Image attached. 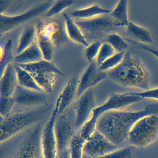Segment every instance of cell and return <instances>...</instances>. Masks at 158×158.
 I'll use <instances>...</instances> for the list:
<instances>
[{"mask_svg": "<svg viewBox=\"0 0 158 158\" xmlns=\"http://www.w3.org/2000/svg\"><path fill=\"white\" fill-rule=\"evenodd\" d=\"M150 114L158 115V102L149 103L138 110L123 109L104 113L98 119L96 129L113 144L123 147L136 122Z\"/></svg>", "mask_w": 158, "mask_h": 158, "instance_id": "6da1fadb", "label": "cell"}, {"mask_svg": "<svg viewBox=\"0 0 158 158\" xmlns=\"http://www.w3.org/2000/svg\"><path fill=\"white\" fill-rule=\"evenodd\" d=\"M107 74L111 80L122 86L144 90L150 89L148 71L140 60L129 52H126L122 63Z\"/></svg>", "mask_w": 158, "mask_h": 158, "instance_id": "7a4b0ae2", "label": "cell"}, {"mask_svg": "<svg viewBox=\"0 0 158 158\" xmlns=\"http://www.w3.org/2000/svg\"><path fill=\"white\" fill-rule=\"evenodd\" d=\"M48 105L13 110L5 116H1L0 140L5 142L19 133L36 125L47 115Z\"/></svg>", "mask_w": 158, "mask_h": 158, "instance_id": "3957f363", "label": "cell"}, {"mask_svg": "<svg viewBox=\"0 0 158 158\" xmlns=\"http://www.w3.org/2000/svg\"><path fill=\"white\" fill-rule=\"evenodd\" d=\"M158 137V115L144 116L136 122L128 134L127 142L137 148H144Z\"/></svg>", "mask_w": 158, "mask_h": 158, "instance_id": "277c9868", "label": "cell"}, {"mask_svg": "<svg viewBox=\"0 0 158 158\" xmlns=\"http://www.w3.org/2000/svg\"><path fill=\"white\" fill-rule=\"evenodd\" d=\"M54 1H42L33 6L26 11L18 14L0 15L1 36L9 33L17 27L36 18L46 12L52 5Z\"/></svg>", "mask_w": 158, "mask_h": 158, "instance_id": "5b68a950", "label": "cell"}, {"mask_svg": "<svg viewBox=\"0 0 158 158\" xmlns=\"http://www.w3.org/2000/svg\"><path fill=\"white\" fill-rule=\"evenodd\" d=\"M54 131L58 152L68 148L72 139L77 132L73 105L57 115L54 124Z\"/></svg>", "mask_w": 158, "mask_h": 158, "instance_id": "8992f818", "label": "cell"}, {"mask_svg": "<svg viewBox=\"0 0 158 158\" xmlns=\"http://www.w3.org/2000/svg\"><path fill=\"white\" fill-rule=\"evenodd\" d=\"M88 41L89 40L101 38L118 28L110 14L97 16L88 20L74 19ZM89 42V41H88Z\"/></svg>", "mask_w": 158, "mask_h": 158, "instance_id": "52a82bcc", "label": "cell"}, {"mask_svg": "<svg viewBox=\"0 0 158 158\" xmlns=\"http://www.w3.org/2000/svg\"><path fill=\"white\" fill-rule=\"evenodd\" d=\"M140 97L134 95L132 92L113 93L101 105L93 110L91 117L98 120L104 113L110 111L123 110L131 105L143 100Z\"/></svg>", "mask_w": 158, "mask_h": 158, "instance_id": "ba28073f", "label": "cell"}, {"mask_svg": "<svg viewBox=\"0 0 158 158\" xmlns=\"http://www.w3.org/2000/svg\"><path fill=\"white\" fill-rule=\"evenodd\" d=\"M58 113V107L55 105L49 119L42 129L40 136L42 158H56L58 148L54 131V124Z\"/></svg>", "mask_w": 158, "mask_h": 158, "instance_id": "9c48e42d", "label": "cell"}, {"mask_svg": "<svg viewBox=\"0 0 158 158\" xmlns=\"http://www.w3.org/2000/svg\"><path fill=\"white\" fill-rule=\"evenodd\" d=\"M75 115V125L78 132L82 127L90 119L93 110L97 107L94 90H86L76 99L73 104Z\"/></svg>", "mask_w": 158, "mask_h": 158, "instance_id": "30bf717a", "label": "cell"}, {"mask_svg": "<svg viewBox=\"0 0 158 158\" xmlns=\"http://www.w3.org/2000/svg\"><path fill=\"white\" fill-rule=\"evenodd\" d=\"M121 148L113 144L96 129L85 142L84 153L91 158H98Z\"/></svg>", "mask_w": 158, "mask_h": 158, "instance_id": "8fae6325", "label": "cell"}, {"mask_svg": "<svg viewBox=\"0 0 158 158\" xmlns=\"http://www.w3.org/2000/svg\"><path fill=\"white\" fill-rule=\"evenodd\" d=\"M15 106L30 109L47 105L48 97L44 92L36 91L18 85L12 97Z\"/></svg>", "mask_w": 158, "mask_h": 158, "instance_id": "7c38bea8", "label": "cell"}, {"mask_svg": "<svg viewBox=\"0 0 158 158\" xmlns=\"http://www.w3.org/2000/svg\"><path fill=\"white\" fill-rule=\"evenodd\" d=\"M107 77V73L99 70L96 60L89 63L78 79L77 98L102 82Z\"/></svg>", "mask_w": 158, "mask_h": 158, "instance_id": "4fadbf2b", "label": "cell"}, {"mask_svg": "<svg viewBox=\"0 0 158 158\" xmlns=\"http://www.w3.org/2000/svg\"><path fill=\"white\" fill-rule=\"evenodd\" d=\"M42 129L36 125L21 144L13 158H38L41 154L40 136Z\"/></svg>", "mask_w": 158, "mask_h": 158, "instance_id": "5bb4252c", "label": "cell"}, {"mask_svg": "<svg viewBox=\"0 0 158 158\" xmlns=\"http://www.w3.org/2000/svg\"><path fill=\"white\" fill-rule=\"evenodd\" d=\"M37 35L51 40L56 46L64 44L67 37L65 29L56 21L41 22L36 26Z\"/></svg>", "mask_w": 158, "mask_h": 158, "instance_id": "9a60e30c", "label": "cell"}, {"mask_svg": "<svg viewBox=\"0 0 158 158\" xmlns=\"http://www.w3.org/2000/svg\"><path fill=\"white\" fill-rule=\"evenodd\" d=\"M78 79L76 76L70 77L58 96L55 104L58 107V115L72 106L76 99Z\"/></svg>", "mask_w": 158, "mask_h": 158, "instance_id": "2e32d148", "label": "cell"}, {"mask_svg": "<svg viewBox=\"0 0 158 158\" xmlns=\"http://www.w3.org/2000/svg\"><path fill=\"white\" fill-rule=\"evenodd\" d=\"M18 85L14 64H10L1 74L0 97L11 98Z\"/></svg>", "mask_w": 158, "mask_h": 158, "instance_id": "e0dca14e", "label": "cell"}, {"mask_svg": "<svg viewBox=\"0 0 158 158\" xmlns=\"http://www.w3.org/2000/svg\"><path fill=\"white\" fill-rule=\"evenodd\" d=\"M64 29L67 38L75 43L87 47L89 44L84 33L76 23L74 19L68 14L64 13Z\"/></svg>", "mask_w": 158, "mask_h": 158, "instance_id": "ac0fdd59", "label": "cell"}, {"mask_svg": "<svg viewBox=\"0 0 158 158\" xmlns=\"http://www.w3.org/2000/svg\"><path fill=\"white\" fill-rule=\"evenodd\" d=\"M30 74L36 73H49L56 76L64 75V73L60 70L52 61L42 60L37 62L29 64H17Z\"/></svg>", "mask_w": 158, "mask_h": 158, "instance_id": "d6986e66", "label": "cell"}, {"mask_svg": "<svg viewBox=\"0 0 158 158\" xmlns=\"http://www.w3.org/2000/svg\"><path fill=\"white\" fill-rule=\"evenodd\" d=\"M126 28L127 33L133 38V40L146 45L153 43V36L148 28L131 22Z\"/></svg>", "mask_w": 158, "mask_h": 158, "instance_id": "ffe728a7", "label": "cell"}, {"mask_svg": "<svg viewBox=\"0 0 158 158\" xmlns=\"http://www.w3.org/2000/svg\"><path fill=\"white\" fill-rule=\"evenodd\" d=\"M43 60L42 53L37 42L35 41L30 47L17 54L15 57L13 63L16 64H29Z\"/></svg>", "mask_w": 158, "mask_h": 158, "instance_id": "44dd1931", "label": "cell"}, {"mask_svg": "<svg viewBox=\"0 0 158 158\" xmlns=\"http://www.w3.org/2000/svg\"><path fill=\"white\" fill-rule=\"evenodd\" d=\"M111 10L103 8L98 4H94L88 7L74 10L71 13V16L74 19L88 20L97 16L110 14Z\"/></svg>", "mask_w": 158, "mask_h": 158, "instance_id": "7402d4cb", "label": "cell"}, {"mask_svg": "<svg viewBox=\"0 0 158 158\" xmlns=\"http://www.w3.org/2000/svg\"><path fill=\"white\" fill-rule=\"evenodd\" d=\"M37 40L36 26L27 24L24 27L19 37L16 48L17 54L30 47Z\"/></svg>", "mask_w": 158, "mask_h": 158, "instance_id": "603a6c76", "label": "cell"}, {"mask_svg": "<svg viewBox=\"0 0 158 158\" xmlns=\"http://www.w3.org/2000/svg\"><path fill=\"white\" fill-rule=\"evenodd\" d=\"M128 6L127 1H119L110 14L118 28L126 27L130 23L128 20Z\"/></svg>", "mask_w": 158, "mask_h": 158, "instance_id": "cb8c5ba5", "label": "cell"}, {"mask_svg": "<svg viewBox=\"0 0 158 158\" xmlns=\"http://www.w3.org/2000/svg\"><path fill=\"white\" fill-rule=\"evenodd\" d=\"M14 65L19 85L28 89L44 92L38 85L34 77L28 72L17 64H14Z\"/></svg>", "mask_w": 158, "mask_h": 158, "instance_id": "d4e9b609", "label": "cell"}, {"mask_svg": "<svg viewBox=\"0 0 158 158\" xmlns=\"http://www.w3.org/2000/svg\"><path fill=\"white\" fill-rule=\"evenodd\" d=\"M36 83L43 91L48 93H52L56 84V75L49 73L31 74Z\"/></svg>", "mask_w": 158, "mask_h": 158, "instance_id": "484cf974", "label": "cell"}, {"mask_svg": "<svg viewBox=\"0 0 158 158\" xmlns=\"http://www.w3.org/2000/svg\"><path fill=\"white\" fill-rule=\"evenodd\" d=\"M14 58L13 54V40L9 39L5 42L4 46L1 47V74L7 65L13 63Z\"/></svg>", "mask_w": 158, "mask_h": 158, "instance_id": "4316f807", "label": "cell"}, {"mask_svg": "<svg viewBox=\"0 0 158 158\" xmlns=\"http://www.w3.org/2000/svg\"><path fill=\"white\" fill-rule=\"evenodd\" d=\"M37 42L42 53L43 60L52 61L54 56L55 45L51 40L37 35Z\"/></svg>", "mask_w": 158, "mask_h": 158, "instance_id": "83f0119b", "label": "cell"}, {"mask_svg": "<svg viewBox=\"0 0 158 158\" xmlns=\"http://www.w3.org/2000/svg\"><path fill=\"white\" fill-rule=\"evenodd\" d=\"M105 42L111 45L116 52H126L128 48L127 40L117 33L109 34L105 37Z\"/></svg>", "mask_w": 158, "mask_h": 158, "instance_id": "f1b7e54d", "label": "cell"}, {"mask_svg": "<svg viewBox=\"0 0 158 158\" xmlns=\"http://www.w3.org/2000/svg\"><path fill=\"white\" fill-rule=\"evenodd\" d=\"M85 141L80 136L78 132L73 138L69 145V149L71 158H83Z\"/></svg>", "mask_w": 158, "mask_h": 158, "instance_id": "f546056e", "label": "cell"}, {"mask_svg": "<svg viewBox=\"0 0 158 158\" xmlns=\"http://www.w3.org/2000/svg\"><path fill=\"white\" fill-rule=\"evenodd\" d=\"M76 1L73 0H64L56 1L45 13V17L48 18H52L62 13L75 3Z\"/></svg>", "mask_w": 158, "mask_h": 158, "instance_id": "4dcf8cb0", "label": "cell"}, {"mask_svg": "<svg viewBox=\"0 0 158 158\" xmlns=\"http://www.w3.org/2000/svg\"><path fill=\"white\" fill-rule=\"evenodd\" d=\"M126 52H116L98 66L102 72H107L116 68L123 61Z\"/></svg>", "mask_w": 158, "mask_h": 158, "instance_id": "1f68e13d", "label": "cell"}, {"mask_svg": "<svg viewBox=\"0 0 158 158\" xmlns=\"http://www.w3.org/2000/svg\"><path fill=\"white\" fill-rule=\"evenodd\" d=\"M116 53L114 49L107 42H103L102 44L96 58V61L98 65L102 64L110 57Z\"/></svg>", "mask_w": 158, "mask_h": 158, "instance_id": "d6a6232c", "label": "cell"}, {"mask_svg": "<svg viewBox=\"0 0 158 158\" xmlns=\"http://www.w3.org/2000/svg\"><path fill=\"white\" fill-rule=\"evenodd\" d=\"M102 43L100 41H95L89 43V46L85 47L84 51V57L89 62L96 60L100 48Z\"/></svg>", "mask_w": 158, "mask_h": 158, "instance_id": "836d02e7", "label": "cell"}, {"mask_svg": "<svg viewBox=\"0 0 158 158\" xmlns=\"http://www.w3.org/2000/svg\"><path fill=\"white\" fill-rule=\"evenodd\" d=\"M15 103L12 97H0V114L1 116H5L14 110Z\"/></svg>", "mask_w": 158, "mask_h": 158, "instance_id": "e575fe53", "label": "cell"}, {"mask_svg": "<svg viewBox=\"0 0 158 158\" xmlns=\"http://www.w3.org/2000/svg\"><path fill=\"white\" fill-rule=\"evenodd\" d=\"M133 151L130 147L120 148L104 156L98 158H132Z\"/></svg>", "mask_w": 158, "mask_h": 158, "instance_id": "d590c367", "label": "cell"}, {"mask_svg": "<svg viewBox=\"0 0 158 158\" xmlns=\"http://www.w3.org/2000/svg\"><path fill=\"white\" fill-rule=\"evenodd\" d=\"M126 40L127 42L133 44L136 48H139L140 49L145 51L147 52L152 54L158 60V48H157L152 47V46H150V45H146V44L139 43V42L135 41V40H133V39H127Z\"/></svg>", "mask_w": 158, "mask_h": 158, "instance_id": "8d00e7d4", "label": "cell"}, {"mask_svg": "<svg viewBox=\"0 0 158 158\" xmlns=\"http://www.w3.org/2000/svg\"><path fill=\"white\" fill-rule=\"evenodd\" d=\"M134 95L140 97L143 99H149L158 101V87L149 89L141 92H132Z\"/></svg>", "mask_w": 158, "mask_h": 158, "instance_id": "74e56055", "label": "cell"}, {"mask_svg": "<svg viewBox=\"0 0 158 158\" xmlns=\"http://www.w3.org/2000/svg\"><path fill=\"white\" fill-rule=\"evenodd\" d=\"M56 158H71L69 148L61 151L58 152Z\"/></svg>", "mask_w": 158, "mask_h": 158, "instance_id": "f35d334b", "label": "cell"}, {"mask_svg": "<svg viewBox=\"0 0 158 158\" xmlns=\"http://www.w3.org/2000/svg\"><path fill=\"white\" fill-rule=\"evenodd\" d=\"M83 158H91V157H89V156H87L84 153V155H83Z\"/></svg>", "mask_w": 158, "mask_h": 158, "instance_id": "ab89813d", "label": "cell"}]
</instances>
